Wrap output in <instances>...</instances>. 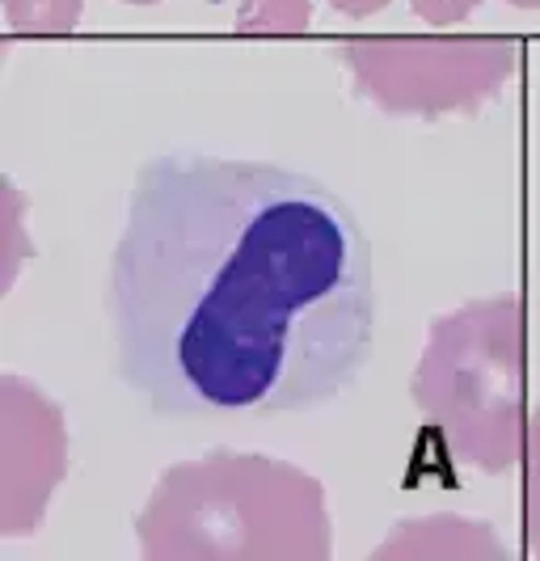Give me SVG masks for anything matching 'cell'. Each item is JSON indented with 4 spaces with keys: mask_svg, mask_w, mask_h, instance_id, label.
Listing matches in <instances>:
<instances>
[{
    "mask_svg": "<svg viewBox=\"0 0 540 561\" xmlns=\"http://www.w3.org/2000/svg\"><path fill=\"white\" fill-rule=\"evenodd\" d=\"M309 0H241L237 30L241 34H300L309 30Z\"/></svg>",
    "mask_w": 540,
    "mask_h": 561,
    "instance_id": "6",
    "label": "cell"
},
{
    "mask_svg": "<svg viewBox=\"0 0 540 561\" xmlns=\"http://www.w3.org/2000/svg\"><path fill=\"white\" fill-rule=\"evenodd\" d=\"M507 4H515V9H540V0H507Z\"/></svg>",
    "mask_w": 540,
    "mask_h": 561,
    "instance_id": "10",
    "label": "cell"
},
{
    "mask_svg": "<svg viewBox=\"0 0 540 561\" xmlns=\"http://www.w3.org/2000/svg\"><path fill=\"white\" fill-rule=\"evenodd\" d=\"M414 4V13L430 22V26H456V22H464L482 0H410Z\"/></svg>",
    "mask_w": 540,
    "mask_h": 561,
    "instance_id": "8",
    "label": "cell"
},
{
    "mask_svg": "<svg viewBox=\"0 0 540 561\" xmlns=\"http://www.w3.org/2000/svg\"><path fill=\"white\" fill-rule=\"evenodd\" d=\"M123 4H161V0H123Z\"/></svg>",
    "mask_w": 540,
    "mask_h": 561,
    "instance_id": "11",
    "label": "cell"
},
{
    "mask_svg": "<svg viewBox=\"0 0 540 561\" xmlns=\"http://www.w3.org/2000/svg\"><path fill=\"white\" fill-rule=\"evenodd\" d=\"M85 0H4L9 26L22 34H68L81 22Z\"/></svg>",
    "mask_w": 540,
    "mask_h": 561,
    "instance_id": "5",
    "label": "cell"
},
{
    "mask_svg": "<svg viewBox=\"0 0 540 561\" xmlns=\"http://www.w3.org/2000/svg\"><path fill=\"white\" fill-rule=\"evenodd\" d=\"M524 553L540 558V410L528 422L524 444Z\"/></svg>",
    "mask_w": 540,
    "mask_h": 561,
    "instance_id": "7",
    "label": "cell"
},
{
    "mask_svg": "<svg viewBox=\"0 0 540 561\" xmlns=\"http://www.w3.org/2000/svg\"><path fill=\"white\" fill-rule=\"evenodd\" d=\"M414 401L460 465L507 473L528 444V321L519 296L469 300L430 321Z\"/></svg>",
    "mask_w": 540,
    "mask_h": 561,
    "instance_id": "3",
    "label": "cell"
},
{
    "mask_svg": "<svg viewBox=\"0 0 540 561\" xmlns=\"http://www.w3.org/2000/svg\"><path fill=\"white\" fill-rule=\"evenodd\" d=\"M148 561L330 558V515L313 478L271 456L216 451L157 481L136 519Z\"/></svg>",
    "mask_w": 540,
    "mask_h": 561,
    "instance_id": "2",
    "label": "cell"
},
{
    "mask_svg": "<svg viewBox=\"0 0 540 561\" xmlns=\"http://www.w3.org/2000/svg\"><path fill=\"white\" fill-rule=\"evenodd\" d=\"M355 89L389 114L473 111L519 64L515 38H351L338 47Z\"/></svg>",
    "mask_w": 540,
    "mask_h": 561,
    "instance_id": "4",
    "label": "cell"
},
{
    "mask_svg": "<svg viewBox=\"0 0 540 561\" xmlns=\"http://www.w3.org/2000/svg\"><path fill=\"white\" fill-rule=\"evenodd\" d=\"M338 13H346V18H371V13H380L389 0H330Z\"/></svg>",
    "mask_w": 540,
    "mask_h": 561,
    "instance_id": "9",
    "label": "cell"
},
{
    "mask_svg": "<svg viewBox=\"0 0 540 561\" xmlns=\"http://www.w3.org/2000/svg\"><path fill=\"white\" fill-rule=\"evenodd\" d=\"M106 312L118 380L152 414H309L368 364L371 253L325 182L177 148L136 173Z\"/></svg>",
    "mask_w": 540,
    "mask_h": 561,
    "instance_id": "1",
    "label": "cell"
}]
</instances>
